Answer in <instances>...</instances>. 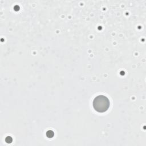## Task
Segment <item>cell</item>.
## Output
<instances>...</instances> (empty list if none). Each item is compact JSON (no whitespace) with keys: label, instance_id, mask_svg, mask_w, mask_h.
Wrapping results in <instances>:
<instances>
[{"label":"cell","instance_id":"6da1fadb","mask_svg":"<svg viewBox=\"0 0 146 146\" xmlns=\"http://www.w3.org/2000/svg\"><path fill=\"white\" fill-rule=\"evenodd\" d=\"M92 105L94 110L98 112H104L109 108L110 102L107 97L104 95H98L93 100Z\"/></svg>","mask_w":146,"mask_h":146},{"label":"cell","instance_id":"7a4b0ae2","mask_svg":"<svg viewBox=\"0 0 146 146\" xmlns=\"http://www.w3.org/2000/svg\"><path fill=\"white\" fill-rule=\"evenodd\" d=\"M47 136L48 137H52L54 136V133L52 131H48L47 132Z\"/></svg>","mask_w":146,"mask_h":146}]
</instances>
